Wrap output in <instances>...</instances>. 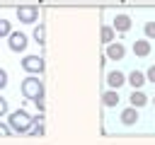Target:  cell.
<instances>
[{"label":"cell","mask_w":155,"mask_h":145,"mask_svg":"<svg viewBox=\"0 0 155 145\" xmlns=\"http://www.w3.org/2000/svg\"><path fill=\"white\" fill-rule=\"evenodd\" d=\"M145 82H148V77H145V72H140V70H133V72L126 75V85H131L133 89H140Z\"/></svg>","instance_id":"52a82bcc"},{"label":"cell","mask_w":155,"mask_h":145,"mask_svg":"<svg viewBox=\"0 0 155 145\" xmlns=\"http://www.w3.org/2000/svg\"><path fill=\"white\" fill-rule=\"evenodd\" d=\"M153 104H155V99H153Z\"/></svg>","instance_id":"603a6c76"},{"label":"cell","mask_w":155,"mask_h":145,"mask_svg":"<svg viewBox=\"0 0 155 145\" xmlns=\"http://www.w3.org/2000/svg\"><path fill=\"white\" fill-rule=\"evenodd\" d=\"M150 44H148V39H138L136 44H133V53L138 56V58H145V56H150Z\"/></svg>","instance_id":"8fae6325"},{"label":"cell","mask_w":155,"mask_h":145,"mask_svg":"<svg viewBox=\"0 0 155 145\" xmlns=\"http://www.w3.org/2000/svg\"><path fill=\"white\" fill-rule=\"evenodd\" d=\"M131 24H133V22H131V17H128V14H116L111 27H114V31H121V34H124V31H128V29H131Z\"/></svg>","instance_id":"9c48e42d"},{"label":"cell","mask_w":155,"mask_h":145,"mask_svg":"<svg viewBox=\"0 0 155 145\" xmlns=\"http://www.w3.org/2000/svg\"><path fill=\"white\" fill-rule=\"evenodd\" d=\"M2 87H7V72L0 68V89H2Z\"/></svg>","instance_id":"7402d4cb"},{"label":"cell","mask_w":155,"mask_h":145,"mask_svg":"<svg viewBox=\"0 0 155 145\" xmlns=\"http://www.w3.org/2000/svg\"><path fill=\"white\" fill-rule=\"evenodd\" d=\"M124 56H126L124 44H119V41H109V44H107V58H109V60H121Z\"/></svg>","instance_id":"8992f818"},{"label":"cell","mask_w":155,"mask_h":145,"mask_svg":"<svg viewBox=\"0 0 155 145\" xmlns=\"http://www.w3.org/2000/svg\"><path fill=\"white\" fill-rule=\"evenodd\" d=\"M10 34H12V24L7 19H0V39L2 36H10Z\"/></svg>","instance_id":"e0dca14e"},{"label":"cell","mask_w":155,"mask_h":145,"mask_svg":"<svg viewBox=\"0 0 155 145\" xmlns=\"http://www.w3.org/2000/svg\"><path fill=\"white\" fill-rule=\"evenodd\" d=\"M119 118H121V123H124V126H133V123L138 121V109H136V106H126V109L121 111V116H119Z\"/></svg>","instance_id":"30bf717a"},{"label":"cell","mask_w":155,"mask_h":145,"mask_svg":"<svg viewBox=\"0 0 155 145\" xmlns=\"http://www.w3.org/2000/svg\"><path fill=\"white\" fill-rule=\"evenodd\" d=\"M41 121H44V116H41V114H39V116H34V126H31V130H29L31 135H44V123H41Z\"/></svg>","instance_id":"2e32d148"},{"label":"cell","mask_w":155,"mask_h":145,"mask_svg":"<svg viewBox=\"0 0 155 145\" xmlns=\"http://www.w3.org/2000/svg\"><path fill=\"white\" fill-rule=\"evenodd\" d=\"M107 85H109L111 89H119L121 85H126V75H124L121 70H111V72L107 75Z\"/></svg>","instance_id":"ba28073f"},{"label":"cell","mask_w":155,"mask_h":145,"mask_svg":"<svg viewBox=\"0 0 155 145\" xmlns=\"http://www.w3.org/2000/svg\"><path fill=\"white\" fill-rule=\"evenodd\" d=\"M7 123H10L12 133H29L31 126H34V116H29L24 109H17L7 116Z\"/></svg>","instance_id":"7a4b0ae2"},{"label":"cell","mask_w":155,"mask_h":145,"mask_svg":"<svg viewBox=\"0 0 155 145\" xmlns=\"http://www.w3.org/2000/svg\"><path fill=\"white\" fill-rule=\"evenodd\" d=\"M128 102H131V106L140 109V106H145V104H148V97H145L140 89H133V92H131V97H128Z\"/></svg>","instance_id":"4fadbf2b"},{"label":"cell","mask_w":155,"mask_h":145,"mask_svg":"<svg viewBox=\"0 0 155 145\" xmlns=\"http://www.w3.org/2000/svg\"><path fill=\"white\" fill-rule=\"evenodd\" d=\"M114 27H109V24H104L102 29H99V36H102V44H109V41H114Z\"/></svg>","instance_id":"5bb4252c"},{"label":"cell","mask_w":155,"mask_h":145,"mask_svg":"<svg viewBox=\"0 0 155 145\" xmlns=\"http://www.w3.org/2000/svg\"><path fill=\"white\" fill-rule=\"evenodd\" d=\"M22 68L29 75H41L44 72V58L41 56H24L22 58Z\"/></svg>","instance_id":"277c9868"},{"label":"cell","mask_w":155,"mask_h":145,"mask_svg":"<svg viewBox=\"0 0 155 145\" xmlns=\"http://www.w3.org/2000/svg\"><path fill=\"white\" fill-rule=\"evenodd\" d=\"M5 114H7V99L0 94V116H5Z\"/></svg>","instance_id":"ffe728a7"},{"label":"cell","mask_w":155,"mask_h":145,"mask_svg":"<svg viewBox=\"0 0 155 145\" xmlns=\"http://www.w3.org/2000/svg\"><path fill=\"white\" fill-rule=\"evenodd\" d=\"M22 94L31 99L39 111H44V82L39 80V75H29L22 80Z\"/></svg>","instance_id":"6da1fadb"},{"label":"cell","mask_w":155,"mask_h":145,"mask_svg":"<svg viewBox=\"0 0 155 145\" xmlns=\"http://www.w3.org/2000/svg\"><path fill=\"white\" fill-rule=\"evenodd\" d=\"M143 31H145V39H155V22H145Z\"/></svg>","instance_id":"ac0fdd59"},{"label":"cell","mask_w":155,"mask_h":145,"mask_svg":"<svg viewBox=\"0 0 155 145\" xmlns=\"http://www.w3.org/2000/svg\"><path fill=\"white\" fill-rule=\"evenodd\" d=\"M145 77H148V82H153V85H155V65H150V68H148Z\"/></svg>","instance_id":"d6986e66"},{"label":"cell","mask_w":155,"mask_h":145,"mask_svg":"<svg viewBox=\"0 0 155 145\" xmlns=\"http://www.w3.org/2000/svg\"><path fill=\"white\" fill-rule=\"evenodd\" d=\"M102 102H104V106H116L121 99H119V89H107V92H102Z\"/></svg>","instance_id":"7c38bea8"},{"label":"cell","mask_w":155,"mask_h":145,"mask_svg":"<svg viewBox=\"0 0 155 145\" xmlns=\"http://www.w3.org/2000/svg\"><path fill=\"white\" fill-rule=\"evenodd\" d=\"M34 41L36 44H46V27L44 24H36L34 27Z\"/></svg>","instance_id":"9a60e30c"},{"label":"cell","mask_w":155,"mask_h":145,"mask_svg":"<svg viewBox=\"0 0 155 145\" xmlns=\"http://www.w3.org/2000/svg\"><path fill=\"white\" fill-rule=\"evenodd\" d=\"M7 41H10V51H15V53H22V51H27V34H22V31H12L10 36H7Z\"/></svg>","instance_id":"5b68a950"},{"label":"cell","mask_w":155,"mask_h":145,"mask_svg":"<svg viewBox=\"0 0 155 145\" xmlns=\"http://www.w3.org/2000/svg\"><path fill=\"white\" fill-rule=\"evenodd\" d=\"M10 133H12L10 123H0V135H10Z\"/></svg>","instance_id":"44dd1931"},{"label":"cell","mask_w":155,"mask_h":145,"mask_svg":"<svg viewBox=\"0 0 155 145\" xmlns=\"http://www.w3.org/2000/svg\"><path fill=\"white\" fill-rule=\"evenodd\" d=\"M17 19L22 24H34L39 19V7L36 5H19L17 7Z\"/></svg>","instance_id":"3957f363"}]
</instances>
